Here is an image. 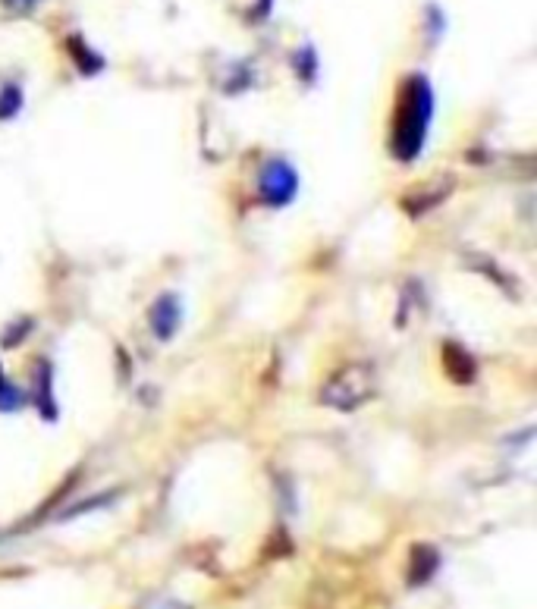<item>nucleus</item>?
Listing matches in <instances>:
<instances>
[{
	"instance_id": "nucleus-1",
	"label": "nucleus",
	"mask_w": 537,
	"mask_h": 609,
	"mask_svg": "<svg viewBox=\"0 0 537 609\" xmlns=\"http://www.w3.org/2000/svg\"><path fill=\"white\" fill-rule=\"evenodd\" d=\"M434 117V88L421 73H412L399 85L393 113V136L390 151L396 160H415L428 139V126Z\"/></svg>"
},
{
	"instance_id": "nucleus-2",
	"label": "nucleus",
	"mask_w": 537,
	"mask_h": 609,
	"mask_svg": "<svg viewBox=\"0 0 537 609\" xmlns=\"http://www.w3.org/2000/svg\"><path fill=\"white\" fill-rule=\"evenodd\" d=\"M377 393V371L367 361H352V365L339 367L334 377L324 384L321 402L339 412H352V408L365 406L371 396Z\"/></svg>"
},
{
	"instance_id": "nucleus-3",
	"label": "nucleus",
	"mask_w": 537,
	"mask_h": 609,
	"mask_svg": "<svg viewBox=\"0 0 537 609\" xmlns=\"http://www.w3.org/2000/svg\"><path fill=\"white\" fill-rule=\"evenodd\" d=\"M258 189H261L264 204H271V208H283V204H289L295 198V192H299V176H295V170L289 167L286 160L274 158L261 167Z\"/></svg>"
},
{
	"instance_id": "nucleus-4",
	"label": "nucleus",
	"mask_w": 537,
	"mask_h": 609,
	"mask_svg": "<svg viewBox=\"0 0 537 609\" xmlns=\"http://www.w3.org/2000/svg\"><path fill=\"white\" fill-rule=\"evenodd\" d=\"M151 330H154V336L158 339H170L176 333V327H180V317H182V304H180V299H176L173 293H167V295H160L158 302H154V308H151Z\"/></svg>"
},
{
	"instance_id": "nucleus-5",
	"label": "nucleus",
	"mask_w": 537,
	"mask_h": 609,
	"mask_svg": "<svg viewBox=\"0 0 537 609\" xmlns=\"http://www.w3.org/2000/svg\"><path fill=\"white\" fill-rule=\"evenodd\" d=\"M443 371H447L449 380H456V384H471L478 374V365L475 358L469 356V349H462L459 343H443Z\"/></svg>"
},
{
	"instance_id": "nucleus-6",
	"label": "nucleus",
	"mask_w": 537,
	"mask_h": 609,
	"mask_svg": "<svg viewBox=\"0 0 537 609\" xmlns=\"http://www.w3.org/2000/svg\"><path fill=\"white\" fill-rule=\"evenodd\" d=\"M67 51H69V57L76 60V69H79L82 76L101 73V69H104V57L91 51V47L85 45L79 35H69V38H67Z\"/></svg>"
},
{
	"instance_id": "nucleus-7",
	"label": "nucleus",
	"mask_w": 537,
	"mask_h": 609,
	"mask_svg": "<svg viewBox=\"0 0 537 609\" xmlns=\"http://www.w3.org/2000/svg\"><path fill=\"white\" fill-rule=\"evenodd\" d=\"M440 565V556L430 547H415L412 550V563H408V584H424Z\"/></svg>"
},
{
	"instance_id": "nucleus-8",
	"label": "nucleus",
	"mask_w": 537,
	"mask_h": 609,
	"mask_svg": "<svg viewBox=\"0 0 537 609\" xmlns=\"http://www.w3.org/2000/svg\"><path fill=\"white\" fill-rule=\"evenodd\" d=\"M41 384V389L35 393V402H38V408L45 412V418H54L57 415V408H54V393H51V384H54V377H51V365L47 361H41V374L35 377Z\"/></svg>"
},
{
	"instance_id": "nucleus-9",
	"label": "nucleus",
	"mask_w": 537,
	"mask_h": 609,
	"mask_svg": "<svg viewBox=\"0 0 537 609\" xmlns=\"http://www.w3.org/2000/svg\"><path fill=\"white\" fill-rule=\"evenodd\" d=\"M19 108H23V91H19V85H6L0 91V119L16 117Z\"/></svg>"
},
{
	"instance_id": "nucleus-10",
	"label": "nucleus",
	"mask_w": 537,
	"mask_h": 609,
	"mask_svg": "<svg viewBox=\"0 0 537 609\" xmlns=\"http://www.w3.org/2000/svg\"><path fill=\"white\" fill-rule=\"evenodd\" d=\"M19 406H23V393H19V389L4 377V371H0V412H10V408H19Z\"/></svg>"
},
{
	"instance_id": "nucleus-11",
	"label": "nucleus",
	"mask_w": 537,
	"mask_h": 609,
	"mask_svg": "<svg viewBox=\"0 0 537 609\" xmlns=\"http://www.w3.org/2000/svg\"><path fill=\"white\" fill-rule=\"evenodd\" d=\"M6 6H13V10H32L38 0H4Z\"/></svg>"
}]
</instances>
